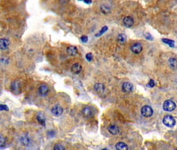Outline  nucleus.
I'll return each mask as SVG.
<instances>
[{
    "instance_id": "1",
    "label": "nucleus",
    "mask_w": 177,
    "mask_h": 150,
    "mask_svg": "<svg viewBox=\"0 0 177 150\" xmlns=\"http://www.w3.org/2000/svg\"><path fill=\"white\" fill-rule=\"evenodd\" d=\"M10 89L14 95H19L21 92V82L19 80H14L11 82L10 85Z\"/></svg>"
},
{
    "instance_id": "2",
    "label": "nucleus",
    "mask_w": 177,
    "mask_h": 150,
    "mask_svg": "<svg viewBox=\"0 0 177 150\" xmlns=\"http://www.w3.org/2000/svg\"><path fill=\"white\" fill-rule=\"evenodd\" d=\"M82 114L85 118L87 119L91 118L95 115L94 109L91 106H86L83 108Z\"/></svg>"
},
{
    "instance_id": "3",
    "label": "nucleus",
    "mask_w": 177,
    "mask_h": 150,
    "mask_svg": "<svg viewBox=\"0 0 177 150\" xmlns=\"http://www.w3.org/2000/svg\"><path fill=\"white\" fill-rule=\"evenodd\" d=\"M164 109L167 111H173L176 108V105L174 101L172 100H166L163 104Z\"/></svg>"
},
{
    "instance_id": "4",
    "label": "nucleus",
    "mask_w": 177,
    "mask_h": 150,
    "mask_svg": "<svg viewBox=\"0 0 177 150\" xmlns=\"http://www.w3.org/2000/svg\"><path fill=\"white\" fill-rule=\"evenodd\" d=\"M163 122L164 124L168 127H172L176 124V120L174 118L168 115L164 116Z\"/></svg>"
},
{
    "instance_id": "5",
    "label": "nucleus",
    "mask_w": 177,
    "mask_h": 150,
    "mask_svg": "<svg viewBox=\"0 0 177 150\" xmlns=\"http://www.w3.org/2000/svg\"><path fill=\"white\" fill-rule=\"evenodd\" d=\"M135 19L133 17L130 15L125 16L123 19V25L127 28H131L135 25Z\"/></svg>"
},
{
    "instance_id": "6",
    "label": "nucleus",
    "mask_w": 177,
    "mask_h": 150,
    "mask_svg": "<svg viewBox=\"0 0 177 150\" xmlns=\"http://www.w3.org/2000/svg\"><path fill=\"white\" fill-rule=\"evenodd\" d=\"M141 113L142 116L145 117H150L153 114V111L151 107L150 106H143L141 108Z\"/></svg>"
},
{
    "instance_id": "7",
    "label": "nucleus",
    "mask_w": 177,
    "mask_h": 150,
    "mask_svg": "<svg viewBox=\"0 0 177 150\" xmlns=\"http://www.w3.org/2000/svg\"><path fill=\"white\" fill-rule=\"evenodd\" d=\"M49 88L45 84H42L38 88V91L39 95L42 97H46L49 93Z\"/></svg>"
},
{
    "instance_id": "8",
    "label": "nucleus",
    "mask_w": 177,
    "mask_h": 150,
    "mask_svg": "<svg viewBox=\"0 0 177 150\" xmlns=\"http://www.w3.org/2000/svg\"><path fill=\"white\" fill-rule=\"evenodd\" d=\"M130 50L133 53L138 54L142 52L143 50V46L140 43L136 42L131 46Z\"/></svg>"
},
{
    "instance_id": "9",
    "label": "nucleus",
    "mask_w": 177,
    "mask_h": 150,
    "mask_svg": "<svg viewBox=\"0 0 177 150\" xmlns=\"http://www.w3.org/2000/svg\"><path fill=\"white\" fill-rule=\"evenodd\" d=\"M63 108L61 107L60 106L56 105L53 106L51 109V113L54 116L56 117H59L61 116L63 113Z\"/></svg>"
},
{
    "instance_id": "10",
    "label": "nucleus",
    "mask_w": 177,
    "mask_h": 150,
    "mask_svg": "<svg viewBox=\"0 0 177 150\" xmlns=\"http://www.w3.org/2000/svg\"><path fill=\"white\" fill-rule=\"evenodd\" d=\"M105 86L101 83H96L94 86V90L98 95H101L105 90Z\"/></svg>"
},
{
    "instance_id": "11",
    "label": "nucleus",
    "mask_w": 177,
    "mask_h": 150,
    "mask_svg": "<svg viewBox=\"0 0 177 150\" xmlns=\"http://www.w3.org/2000/svg\"><path fill=\"white\" fill-rule=\"evenodd\" d=\"M82 70V66L80 64L76 63L73 64L71 68V72L74 75H78Z\"/></svg>"
},
{
    "instance_id": "12",
    "label": "nucleus",
    "mask_w": 177,
    "mask_h": 150,
    "mask_svg": "<svg viewBox=\"0 0 177 150\" xmlns=\"http://www.w3.org/2000/svg\"><path fill=\"white\" fill-rule=\"evenodd\" d=\"M20 141L23 145L26 147L29 146L31 143L30 138L26 134H23L21 135L20 138Z\"/></svg>"
},
{
    "instance_id": "13",
    "label": "nucleus",
    "mask_w": 177,
    "mask_h": 150,
    "mask_svg": "<svg viewBox=\"0 0 177 150\" xmlns=\"http://www.w3.org/2000/svg\"><path fill=\"white\" fill-rule=\"evenodd\" d=\"M122 89L125 93H129L133 91V85L130 82H126L123 84Z\"/></svg>"
},
{
    "instance_id": "14",
    "label": "nucleus",
    "mask_w": 177,
    "mask_h": 150,
    "mask_svg": "<svg viewBox=\"0 0 177 150\" xmlns=\"http://www.w3.org/2000/svg\"><path fill=\"white\" fill-rule=\"evenodd\" d=\"M66 53L70 56H75L78 53V49L75 46H69L66 48Z\"/></svg>"
},
{
    "instance_id": "15",
    "label": "nucleus",
    "mask_w": 177,
    "mask_h": 150,
    "mask_svg": "<svg viewBox=\"0 0 177 150\" xmlns=\"http://www.w3.org/2000/svg\"><path fill=\"white\" fill-rule=\"evenodd\" d=\"M9 45V40L6 38L0 39V49L1 50H7Z\"/></svg>"
},
{
    "instance_id": "16",
    "label": "nucleus",
    "mask_w": 177,
    "mask_h": 150,
    "mask_svg": "<svg viewBox=\"0 0 177 150\" xmlns=\"http://www.w3.org/2000/svg\"><path fill=\"white\" fill-rule=\"evenodd\" d=\"M108 130L112 135H116L119 132V129L117 126L115 125H110L108 127Z\"/></svg>"
},
{
    "instance_id": "17",
    "label": "nucleus",
    "mask_w": 177,
    "mask_h": 150,
    "mask_svg": "<svg viewBox=\"0 0 177 150\" xmlns=\"http://www.w3.org/2000/svg\"><path fill=\"white\" fill-rule=\"evenodd\" d=\"M36 120L40 125L43 126H45L46 125V120L44 115L43 113H39L37 115Z\"/></svg>"
},
{
    "instance_id": "18",
    "label": "nucleus",
    "mask_w": 177,
    "mask_h": 150,
    "mask_svg": "<svg viewBox=\"0 0 177 150\" xmlns=\"http://www.w3.org/2000/svg\"><path fill=\"white\" fill-rule=\"evenodd\" d=\"M117 41L121 45H124L127 40V36L124 33H120L117 38Z\"/></svg>"
},
{
    "instance_id": "19",
    "label": "nucleus",
    "mask_w": 177,
    "mask_h": 150,
    "mask_svg": "<svg viewBox=\"0 0 177 150\" xmlns=\"http://www.w3.org/2000/svg\"><path fill=\"white\" fill-rule=\"evenodd\" d=\"M169 66L173 70L177 69V59L176 58H170L168 60Z\"/></svg>"
},
{
    "instance_id": "20",
    "label": "nucleus",
    "mask_w": 177,
    "mask_h": 150,
    "mask_svg": "<svg viewBox=\"0 0 177 150\" xmlns=\"http://www.w3.org/2000/svg\"><path fill=\"white\" fill-rule=\"evenodd\" d=\"M115 147L117 150H127L128 149L127 145L123 142H118L115 145Z\"/></svg>"
},
{
    "instance_id": "21",
    "label": "nucleus",
    "mask_w": 177,
    "mask_h": 150,
    "mask_svg": "<svg viewBox=\"0 0 177 150\" xmlns=\"http://www.w3.org/2000/svg\"><path fill=\"white\" fill-rule=\"evenodd\" d=\"M100 11L103 13V14H109V13H110V11H111L110 8L108 6L105 5H103L101 6Z\"/></svg>"
},
{
    "instance_id": "22",
    "label": "nucleus",
    "mask_w": 177,
    "mask_h": 150,
    "mask_svg": "<svg viewBox=\"0 0 177 150\" xmlns=\"http://www.w3.org/2000/svg\"><path fill=\"white\" fill-rule=\"evenodd\" d=\"M162 41L164 43H166L167 45H169L170 47H174V41L168 39H162Z\"/></svg>"
},
{
    "instance_id": "23",
    "label": "nucleus",
    "mask_w": 177,
    "mask_h": 150,
    "mask_svg": "<svg viewBox=\"0 0 177 150\" xmlns=\"http://www.w3.org/2000/svg\"><path fill=\"white\" fill-rule=\"evenodd\" d=\"M108 27L107 26H104L102 28V29H101V30L98 33H97L95 36L96 37H99V36H102L103 34L104 33H105V32L108 30Z\"/></svg>"
},
{
    "instance_id": "24",
    "label": "nucleus",
    "mask_w": 177,
    "mask_h": 150,
    "mask_svg": "<svg viewBox=\"0 0 177 150\" xmlns=\"http://www.w3.org/2000/svg\"><path fill=\"white\" fill-rule=\"evenodd\" d=\"M54 150H65V148L64 147V146L62 145H60V144H56L54 147Z\"/></svg>"
},
{
    "instance_id": "25",
    "label": "nucleus",
    "mask_w": 177,
    "mask_h": 150,
    "mask_svg": "<svg viewBox=\"0 0 177 150\" xmlns=\"http://www.w3.org/2000/svg\"><path fill=\"white\" fill-rule=\"evenodd\" d=\"M6 140L5 138H4L3 136H1L0 137V146L2 147L3 146H4L5 145Z\"/></svg>"
},
{
    "instance_id": "26",
    "label": "nucleus",
    "mask_w": 177,
    "mask_h": 150,
    "mask_svg": "<svg viewBox=\"0 0 177 150\" xmlns=\"http://www.w3.org/2000/svg\"><path fill=\"white\" fill-rule=\"evenodd\" d=\"M87 61H91L93 59V55L91 53H87L85 56Z\"/></svg>"
},
{
    "instance_id": "27",
    "label": "nucleus",
    "mask_w": 177,
    "mask_h": 150,
    "mask_svg": "<svg viewBox=\"0 0 177 150\" xmlns=\"http://www.w3.org/2000/svg\"><path fill=\"white\" fill-rule=\"evenodd\" d=\"M55 132L54 130H50L47 132V136L50 138H53L55 136Z\"/></svg>"
},
{
    "instance_id": "28",
    "label": "nucleus",
    "mask_w": 177,
    "mask_h": 150,
    "mask_svg": "<svg viewBox=\"0 0 177 150\" xmlns=\"http://www.w3.org/2000/svg\"><path fill=\"white\" fill-rule=\"evenodd\" d=\"M0 110L2 111H8L9 110V108L8 106L6 105H3V104H1L0 105Z\"/></svg>"
},
{
    "instance_id": "29",
    "label": "nucleus",
    "mask_w": 177,
    "mask_h": 150,
    "mask_svg": "<svg viewBox=\"0 0 177 150\" xmlns=\"http://www.w3.org/2000/svg\"><path fill=\"white\" fill-rule=\"evenodd\" d=\"M155 86V82L153 80L151 79L149 81V82L147 84V86H149L150 88H153V86Z\"/></svg>"
},
{
    "instance_id": "30",
    "label": "nucleus",
    "mask_w": 177,
    "mask_h": 150,
    "mask_svg": "<svg viewBox=\"0 0 177 150\" xmlns=\"http://www.w3.org/2000/svg\"><path fill=\"white\" fill-rule=\"evenodd\" d=\"M88 37L86 36H83L80 37V40L83 43H86L88 41Z\"/></svg>"
},
{
    "instance_id": "31",
    "label": "nucleus",
    "mask_w": 177,
    "mask_h": 150,
    "mask_svg": "<svg viewBox=\"0 0 177 150\" xmlns=\"http://www.w3.org/2000/svg\"><path fill=\"white\" fill-rule=\"evenodd\" d=\"M1 61L3 64H8L9 62V59L8 58H2L1 59Z\"/></svg>"
},
{
    "instance_id": "32",
    "label": "nucleus",
    "mask_w": 177,
    "mask_h": 150,
    "mask_svg": "<svg viewBox=\"0 0 177 150\" xmlns=\"http://www.w3.org/2000/svg\"><path fill=\"white\" fill-rule=\"evenodd\" d=\"M145 38L148 40H152V36L151 35V34L149 33H147L144 35Z\"/></svg>"
},
{
    "instance_id": "33",
    "label": "nucleus",
    "mask_w": 177,
    "mask_h": 150,
    "mask_svg": "<svg viewBox=\"0 0 177 150\" xmlns=\"http://www.w3.org/2000/svg\"><path fill=\"white\" fill-rule=\"evenodd\" d=\"M83 1L84 2V3H86L87 4H91L92 3L91 0H84Z\"/></svg>"
},
{
    "instance_id": "34",
    "label": "nucleus",
    "mask_w": 177,
    "mask_h": 150,
    "mask_svg": "<svg viewBox=\"0 0 177 150\" xmlns=\"http://www.w3.org/2000/svg\"><path fill=\"white\" fill-rule=\"evenodd\" d=\"M78 1H84V0H78Z\"/></svg>"
}]
</instances>
